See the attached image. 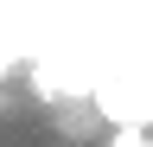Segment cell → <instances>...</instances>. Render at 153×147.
<instances>
[]
</instances>
